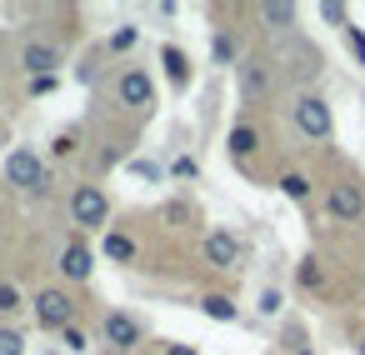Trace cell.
Returning a JSON list of instances; mask_svg holds the SVG:
<instances>
[{"label":"cell","mask_w":365,"mask_h":355,"mask_svg":"<svg viewBox=\"0 0 365 355\" xmlns=\"http://www.w3.org/2000/svg\"><path fill=\"white\" fill-rule=\"evenodd\" d=\"M6 185H16V190H26V195H46V190H51V170L41 165V155H36L31 145H16V150L6 155Z\"/></svg>","instance_id":"1"},{"label":"cell","mask_w":365,"mask_h":355,"mask_svg":"<svg viewBox=\"0 0 365 355\" xmlns=\"http://www.w3.org/2000/svg\"><path fill=\"white\" fill-rule=\"evenodd\" d=\"M31 310H36V325H41V330H66V325H76V300H71V290H61V285L36 290Z\"/></svg>","instance_id":"2"},{"label":"cell","mask_w":365,"mask_h":355,"mask_svg":"<svg viewBox=\"0 0 365 355\" xmlns=\"http://www.w3.org/2000/svg\"><path fill=\"white\" fill-rule=\"evenodd\" d=\"M295 125H300V135L325 140V135L335 130V115H330L325 96H300V101H295Z\"/></svg>","instance_id":"3"},{"label":"cell","mask_w":365,"mask_h":355,"mask_svg":"<svg viewBox=\"0 0 365 355\" xmlns=\"http://www.w3.org/2000/svg\"><path fill=\"white\" fill-rule=\"evenodd\" d=\"M106 215H110V200H106V190L101 185H76L71 190V220L76 225H106Z\"/></svg>","instance_id":"4"},{"label":"cell","mask_w":365,"mask_h":355,"mask_svg":"<svg viewBox=\"0 0 365 355\" xmlns=\"http://www.w3.org/2000/svg\"><path fill=\"white\" fill-rule=\"evenodd\" d=\"M200 255H205V265H215V270H235V265H240V240H235L230 230H210V235L200 240Z\"/></svg>","instance_id":"5"},{"label":"cell","mask_w":365,"mask_h":355,"mask_svg":"<svg viewBox=\"0 0 365 355\" xmlns=\"http://www.w3.org/2000/svg\"><path fill=\"white\" fill-rule=\"evenodd\" d=\"M61 61H66V56H61V46H51V41H26V46H21L26 76H56Z\"/></svg>","instance_id":"6"},{"label":"cell","mask_w":365,"mask_h":355,"mask_svg":"<svg viewBox=\"0 0 365 355\" xmlns=\"http://www.w3.org/2000/svg\"><path fill=\"white\" fill-rule=\"evenodd\" d=\"M101 335H106V345H110V350H135V345H140V325H135V315H120V310H110V315H106Z\"/></svg>","instance_id":"7"},{"label":"cell","mask_w":365,"mask_h":355,"mask_svg":"<svg viewBox=\"0 0 365 355\" xmlns=\"http://www.w3.org/2000/svg\"><path fill=\"white\" fill-rule=\"evenodd\" d=\"M115 96H120V106L145 110V106L155 101V86H150V76H145V71H125V76L115 81Z\"/></svg>","instance_id":"8"},{"label":"cell","mask_w":365,"mask_h":355,"mask_svg":"<svg viewBox=\"0 0 365 355\" xmlns=\"http://www.w3.org/2000/svg\"><path fill=\"white\" fill-rule=\"evenodd\" d=\"M330 215L335 220H360L365 215V195L355 185H330Z\"/></svg>","instance_id":"9"},{"label":"cell","mask_w":365,"mask_h":355,"mask_svg":"<svg viewBox=\"0 0 365 355\" xmlns=\"http://www.w3.org/2000/svg\"><path fill=\"white\" fill-rule=\"evenodd\" d=\"M91 270H96V265H91V245H86V240H71V245L61 250V275H66V280H91Z\"/></svg>","instance_id":"10"},{"label":"cell","mask_w":365,"mask_h":355,"mask_svg":"<svg viewBox=\"0 0 365 355\" xmlns=\"http://www.w3.org/2000/svg\"><path fill=\"white\" fill-rule=\"evenodd\" d=\"M260 21H265L270 31H290V26H295V6H290V0H265V6H260Z\"/></svg>","instance_id":"11"},{"label":"cell","mask_w":365,"mask_h":355,"mask_svg":"<svg viewBox=\"0 0 365 355\" xmlns=\"http://www.w3.org/2000/svg\"><path fill=\"white\" fill-rule=\"evenodd\" d=\"M255 150H260V135H255L250 125H235V130H230V155H235V160H250Z\"/></svg>","instance_id":"12"},{"label":"cell","mask_w":365,"mask_h":355,"mask_svg":"<svg viewBox=\"0 0 365 355\" xmlns=\"http://www.w3.org/2000/svg\"><path fill=\"white\" fill-rule=\"evenodd\" d=\"M106 255H110V260H135V240H130L125 230H110V235H106Z\"/></svg>","instance_id":"13"},{"label":"cell","mask_w":365,"mask_h":355,"mask_svg":"<svg viewBox=\"0 0 365 355\" xmlns=\"http://www.w3.org/2000/svg\"><path fill=\"white\" fill-rule=\"evenodd\" d=\"M240 91H245L250 101H255V96L265 91V71H260L255 61H245V66H240Z\"/></svg>","instance_id":"14"},{"label":"cell","mask_w":365,"mask_h":355,"mask_svg":"<svg viewBox=\"0 0 365 355\" xmlns=\"http://www.w3.org/2000/svg\"><path fill=\"white\" fill-rule=\"evenodd\" d=\"M200 310H205L210 320H220V325H225V320H235V305H230L225 295H205V300H200Z\"/></svg>","instance_id":"15"},{"label":"cell","mask_w":365,"mask_h":355,"mask_svg":"<svg viewBox=\"0 0 365 355\" xmlns=\"http://www.w3.org/2000/svg\"><path fill=\"white\" fill-rule=\"evenodd\" d=\"M165 71H170V81H175V86H185V81H190V66H185V56H180L175 46L165 51Z\"/></svg>","instance_id":"16"},{"label":"cell","mask_w":365,"mask_h":355,"mask_svg":"<svg viewBox=\"0 0 365 355\" xmlns=\"http://www.w3.org/2000/svg\"><path fill=\"white\" fill-rule=\"evenodd\" d=\"M16 310H26V300H21V290H16L11 280H0V315H16Z\"/></svg>","instance_id":"17"},{"label":"cell","mask_w":365,"mask_h":355,"mask_svg":"<svg viewBox=\"0 0 365 355\" xmlns=\"http://www.w3.org/2000/svg\"><path fill=\"white\" fill-rule=\"evenodd\" d=\"M0 355H26V335L11 330V325H0Z\"/></svg>","instance_id":"18"},{"label":"cell","mask_w":365,"mask_h":355,"mask_svg":"<svg viewBox=\"0 0 365 355\" xmlns=\"http://www.w3.org/2000/svg\"><path fill=\"white\" fill-rule=\"evenodd\" d=\"M61 345H66V350H71V355H81V350H86V345H91V335H86V330H81V325H66V330H61Z\"/></svg>","instance_id":"19"},{"label":"cell","mask_w":365,"mask_h":355,"mask_svg":"<svg viewBox=\"0 0 365 355\" xmlns=\"http://www.w3.org/2000/svg\"><path fill=\"white\" fill-rule=\"evenodd\" d=\"M280 190H285L290 200H305V195H310V180H305V175H285V180H280Z\"/></svg>","instance_id":"20"},{"label":"cell","mask_w":365,"mask_h":355,"mask_svg":"<svg viewBox=\"0 0 365 355\" xmlns=\"http://www.w3.org/2000/svg\"><path fill=\"white\" fill-rule=\"evenodd\" d=\"M345 46H350V56L365 66V31H355V26H345Z\"/></svg>","instance_id":"21"},{"label":"cell","mask_w":365,"mask_h":355,"mask_svg":"<svg viewBox=\"0 0 365 355\" xmlns=\"http://www.w3.org/2000/svg\"><path fill=\"white\" fill-rule=\"evenodd\" d=\"M135 36H140L135 26H125V31H115V36H110V51H115V56H120V51H130V46H135Z\"/></svg>","instance_id":"22"},{"label":"cell","mask_w":365,"mask_h":355,"mask_svg":"<svg viewBox=\"0 0 365 355\" xmlns=\"http://www.w3.org/2000/svg\"><path fill=\"white\" fill-rule=\"evenodd\" d=\"M320 21H330V26H345V6H335V0H325V6H320Z\"/></svg>","instance_id":"23"},{"label":"cell","mask_w":365,"mask_h":355,"mask_svg":"<svg viewBox=\"0 0 365 355\" xmlns=\"http://www.w3.org/2000/svg\"><path fill=\"white\" fill-rule=\"evenodd\" d=\"M280 305H285L280 290H265V295H260V315H280Z\"/></svg>","instance_id":"24"},{"label":"cell","mask_w":365,"mask_h":355,"mask_svg":"<svg viewBox=\"0 0 365 355\" xmlns=\"http://www.w3.org/2000/svg\"><path fill=\"white\" fill-rule=\"evenodd\" d=\"M56 91V76H31V96H51Z\"/></svg>","instance_id":"25"},{"label":"cell","mask_w":365,"mask_h":355,"mask_svg":"<svg viewBox=\"0 0 365 355\" xmlns=\"http://www.w3.org/2000/svg\"><path fill=\"white\" fill-rule=\"evenodd\" d=\"M300 285H305V290H315V285H320V270H315V260H305V265H300Z\"/></svg>","instance_id":"26"},{"label":"cell","mask_w":365,"mask_h":355,"mask_svg":"<svg viewBox=\"0 0 365 355\" xmlns=\"http://www.w3.org/2000/svg\"><path fill=\"white\" fill-rule=\"evenodd\" d=\"M71 150H76V130H61L56 135V155H71Z\"/></svg>","instance_id":"27"},{"label":"cell","mask_w":365,"mask_h":355,"mask_svg":"<svg viewBox=\"0 0 365 355\" xmlns=\"http://www.w3.org/2000/svg\"><path fill=\"white\" fill-rule=\"evenodd\" d=\"M215 61H225V66H230V61H235V46H230V41H225V36H220V41H215Z\"/></svg>","instance_id":"28"},{"label":"cell","mask_w":365,"mask_h":355,"mask_svg":"<svg viewBox=\"0 0 365 355\" xmlns=\"http://www.w3.org/2000/svg\"><path fill=\"white\" fill-rule=\"evenodd\" d=\"M165 355H200L195 345H165Z\"/></svg>","instance_id":"29"},{"label":"cell","mask_w":365,"mask_h":355,"mask_svg":"<svg viewBox=\"0 0 365 355\" xmlns=\"http://www.w3.org/2000/svg\"><path fill=\"white\" fill-rule=\"evenodd\" d=\"M360 355H365V340H360Z\"/></svg>","instance_id":"30"}]
</instances>
